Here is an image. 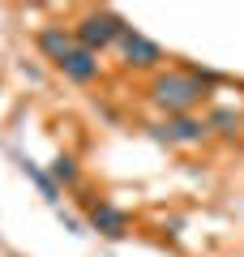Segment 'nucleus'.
Instances as JSON below:
<instances>
[{"instance_id": "1a4fd4ad", "label": "nucleus", "mask_w": 244, "mask_h": 257, "mask_svg": "<svg viewBox=\"0 0 244 257\" xmlns=\"http://www.w3.org/2000/svg\"><path fill=\"white\" fill-rule=\"evenodd\" d=\"M206 124H210V133H223V138H231V133H240L244 116H240L235 107H210Z\"/></svg>"}, {"instance_id": "39448f33", "label": "nucleus", "mask_w": 244, "mask_h": 257, "mask_svg": "<svg viewBox=\"0 0 244 257\" xmlns=\"http://www.w3.org/2000/svg\"><path fill=\"white\" fill-rule=\"evenodd\" d=\"M120 52H125L129 69H142V73H163V60H167V52H163L154 39H146L142 30H133V26L120 39Z\"/></svg>"}, {"instance_id": "f03ea898", "label": "nucleus", "mask_w": 244, "mask_h": 257, "mask_svg": "<svg viewBox=\"0 0 244 257\" xmlns=\"http://www.w3.org/2000/svg\"><path fill=\"white\" fill-rule=\"evenodd\" d=\"M129 30V22L120 18L116 9H86L77 22H73V35H77V47H86V52H107L111 43H120Z\"/></svg>"}, {"instance_id": "423d86ee", "label": "nucleus", "mask_w": 244, "mask_h": 257, "mask_svg": "<svg viewBox=\"0 0 244 257\" xmlns=\"http://www.w3.org/2000/svg\"><path fill=\"white\" fill-rule=\"evenodd\" d=\"M56 73L69 77L73 86H90V82H99V77H103V60L94 52H86V47H73V52L56 64Z\"/></svg>"}, {"instance_id": "f257e3e1", "label": "nucleus", "mask_w": 244, "mask_h": 257, "mask_svg": "<svg viewBox=\"0 0 244 257\" xmlns=\"http://www.w3.org/2000/svg\"><path fill=\"white\" fill-rule=\"evenodd\" d=\"M218 86L214 69H197V64H180V69H167V73H154L150 82V103L163 116H193L197 103L210 99V90Z\"/></svg>"}, {"instance_id": "0eeeda50", "label": "nucleus", "mask_w": 244, "mask_h": 257, "mask_svg": "<svg viewBox=\"0 0 244 257\" xmlns=\"http://www.w3.org/2000/svg\"><path fill=\"white\" fill-rule=\"evenodd\" d=\"M35 47H39L52 64H60L64 56L77 47V35H73V26H64V22H47V26L35 35Z\"/></svg>"}, {"instance_id": "7ed1b4c3", "label": "nucleus", "mask_w": 244, "mask_h": 257, "mask_svg": "<svg viewBox=\"0 0 244 257\" xmlns=\"http://www.w3.org/2000/svg\"><path fill=\"white\" fill-rule=\"evenodd\" d=\"M146 133L159 146H201L210 138V124L206 116H163L154 124H146Z\"/></svg>"}, {"instance_id": "6e6552de", "label": "nucleus", "mask_w": 244, "mask_h": 257, "mask_svg": "<svg viewBox=\"0 0 244 257\" xmlns=\"http://www.w3.org/2000/svg\"><path fill=\"white\" fill-rule=\"evenodd\" d=\"M18 163H22V172H26L30 180L39 184V193H43L47 202H52V206H60V184L52 180V172H43V167H39V163H30V159H18Z\"/></svg>"}, {"instance_id": "9d476101", "label": "nucleus", "mask_w": 244, "mask_h": 257, "mask_svg": "<svg viewBox=\"0 0 244 257\" xmlns=\"http://www.w3.org/2000/svg\"><path fill=\"white\" fill-rule=\"evenodd\" d=\"M47 172H52V180H56V184H69V189L81 180V167H77V159H73V155H56Z\"/></svg>"}, {"instance_id": "9b49d317", "label": "nucleus", "mask_w": 244, "mask_h": 257, "mask_svg": "<svg viewBox=\"0 0 244 257\" xmlns=\"http://www.w3.org/2000/svg\"><path fill=\"white\" fill-rule=\"evenodd\" d=\"M60 223L73 231V236H81V231H86V223H81V219H73V214H64V210H60Z\"/></svg>"}, {"instance_id": "20e7f679", "label": "nucleus", "mask_w": 244, "mask_h": 257, "mask_svg": "<svg viewBox=\"0 0 244 257\" xmlns=\"http://www.w3.org/2000/svg\"><path fill=\"white\" fill-rule=\"evenodd\" d=\"M86 227L99 231L103 240H125L129 227H133V219H129V210H120L116 202L99 197V202H86Z\"/></svg>"}]
</instances>
